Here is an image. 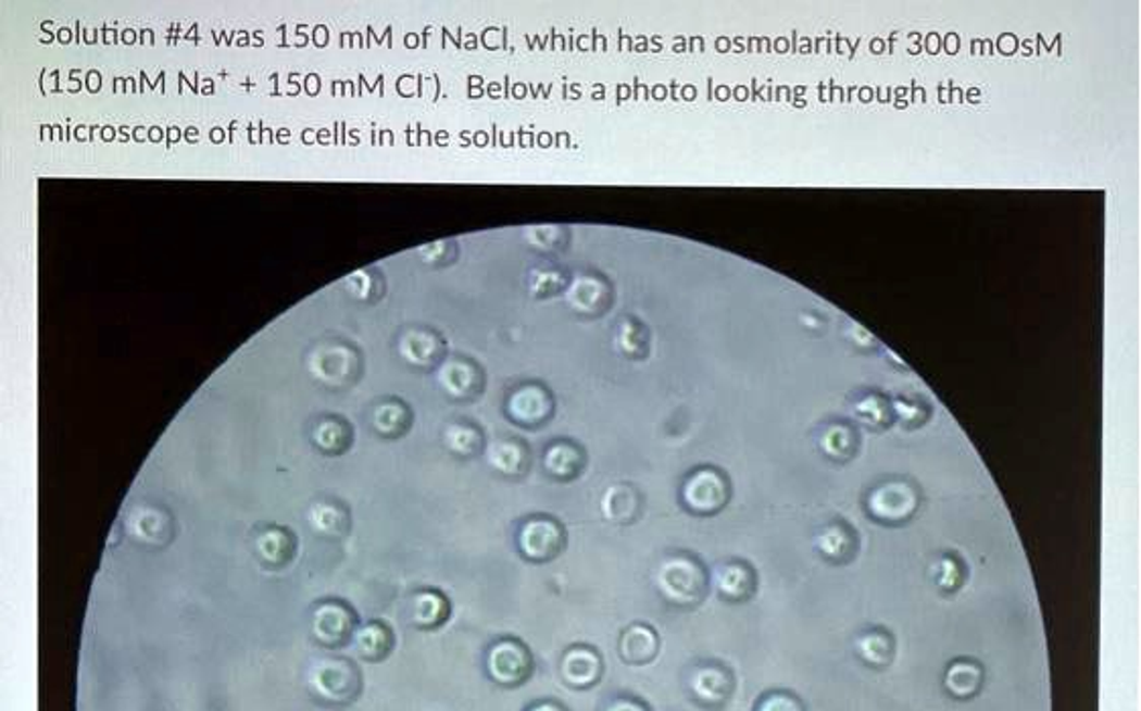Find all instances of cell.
<instances>
[{
    "mask_svg": "<svg viewBox=\"0 0 1141 711\" xmlns=\"http://www.w3.org/2000/svg\"><path fill=\"white\" fill-rule=\"evenodd\" d=\"M654 588L664 602L689 608L703 600L707 577L703 565L687 553L664 557L654 572Z\"/></svg>",
    "mask_w": 1141,
    "mask_h": 711,
    "instance_id": "obj_1",
    "label": "cell"
},
{
    "mask_svg": "<svg viewBox=\"0 0 1141 711\" xmlns=\"http://www.w3.org/2000/svg\"><path fill=\"white\" fill-rule=\"evenodd\" d=\"M486 673L496 685L516 689L535 673V654L521 638H498L486 652Z\"/></svg>",
    "mask_w": 1141,
    "mask_h": 711,
    "instance_id": "obj_2",
    "label": "cell"
},
{
    "mask_svg": "<svg viewBox=\"0 0 1141 711\" xmlns=\"http://www.w3.org/2000/svg\"><path fill=\"white\" fill-rule=\"evenodd\" d=\"M516 547L526 561L549 563L567 547V528L551 514L526 516L516 531Z\"/></svg>",
    "mask_w": 1141,
    "mask_h": 711,
    "instance_id": "obj_3",
    "label": "cell"
},
{
    "mask_svg": "<svg viewBox=\"0 0 1141 711\" xmlns=\"http://www.w3.org/2000/svg\"><path fill=\"white\" fill-rule=\"evenodd\" d=\"M556 401L551 388L542 383H523L512 388L504 399V415L510 423L525 429H540L555 417Z\"/></svg>",
    "mask_w": 1141,
    "mask_h": 711,
    "instance_id": "obj_4",
    "label": "cell"
},
{
    "mask_svg": "<svg viewBox=\"0 0 1141 711\" xmlns=\"http://www.w3.org/2000/svg\"><path fill=\"white\" fill-rule=\"evenodd\" d=\"M727 482L713 467H701L689 474L680 486L682 504L694 514H713L722 511L727 502Z\"/></svg>",
    "mask_w": 1141,
    "mask_h": 711,
    "instance_id": "obj_5",
    "label": "cell"
},
{
    "mask_svg": "<svg viewBox=\"0 0 1141 711\" xmlns=\"http://www.w3.org/2000/svg\"><path fill=\"white\" fill-rule=\"evenodd\" d=\"M437 381L439 387L443 388L451 399L457 401L478 399L486 387V374L479 369L478 362L465 356H453L446 360L439 366Z\"/></svg>",
    "mask_w": 1141,
    "mask_h": 711,
    "instance_id": "obj_6",
    "label": "cell"
},
{
    "mask_svg": "<svg viewBox=\"0 0 1141 711\" xmlns=\"http://www.w3.org/2000/svg\"><path fill=\"white\" fill-rule=\"evenodd\" d=\"M603 671H605V665H603L600 650L589 645L569 647L563 652L561 665H559L561 679L565 681V685H569L570 689H577V691H586V689L595 687L603 679Z\"/></svg>",
    "mask_w": 1141,
    "mask_h": 711,
    "instance_id": "obj_7",
    "label": "cell"
},
{
    "mask_svg": "<svg viewBox=\"0 0 1141 711\" xmlns=\"http://www.w3.org/2000/svg\"><path fill=\"white\" fill-rule=\"evenodd\" d=\"M587 467V451L581 444L561 437L542 451V470L556 482L577 479Z\"/></svg>",
    "mask_w": 1141,
    "mask_h": 711,
    "instance_id": "obj_8",
    "label": "cell"
},
{
    "mask_svg": "<svg viewBox=\"0 0 1141 711\" xmlns=\"http://www.w3.org/2000/svg\"><path fill=\"white\" fill-rule=\"evenodd\" d=\"M486 462L498 476L523 478L530 470V449L518 437H498L486 446Z\"/></svg>",
    "mask_w": 1141,
    "mask_h": 711,
    "instance_id": "obj_9",
    "label": "cell"
},
{
    "mask_svg": "<svg viewBox=\"0 0 1141 711\" xmlns=\"http://www.w3.org/2000/svg\"><path fill=\"white\" fill-rule=\"evenodd\" d=\"M358 673L348 661H325L313 673V687L331 701H346L358 691Z\"/></svg>",
    "mask_w": 1141,
    "mask_h": 711,
    "instance_id": "obj_10",
    "label": "cell"
},
{
    "mask_svg": "<svg viewBox=\"0 0 1141 711\" xmlns=\"http://www.w3.org/2000/svg\"><path fill=\"white\" fill-rule=\"evenodd\" d=\"M659 649H661L659 634L644 622L630 624L624 633L619 634V640H617L619 659L626 665H648V663H652L656 659Z\"/></svg>",
    "mask_w": 1141,
    "mask_h": 711,
    "instance_id": "obj_11",
    "label": "cell"
},
{
    "mask_svg": "<svg viewBox=\"0 0 1141 711\" xmlns=\"http://www.w3.org/2000/svg\"><path fill=\"white\" fill-rule=\"evenodd\" d=\"M640 512H642V495L636 486L619 482V484H612L605 488L602 496V514L607 523L632 525L640 519Z\"/></svg>",
    "mask_w": 1141,
    "mask_h": 711,
    "instance_id": "obj_12",
    "label": "cell"
},
{
    "mask_svg": "<svg viewBox=\"0 0 1141 711\" xmlns=\"http://www.w3.org/2000/svg\"><path fill=\"white\" fill-rule=\"evenodd\" d=\"M689 691L705 706H722L734 691V681L722 666H699L689 677Z\"/></svg>",
    "mask_w": 1141,
    "mask_h": 711,
    "instance_id": "obj_13",
    "label": "cell"
},
{
    "mask_svg": "<svg viewBox=\"0 0 1141 711\" xmlns=\"http://www.w3.org/2000/svg\"><path fill=\"white\" fill-rule=\"evenodd\" d=\"M914 495L902 484H890L876 490L869 498V509L881 519H902L914 509Z\"/></svg>",
    "mask_w": 1141,
    "mask_h": 711,
    "instance_id": "obj_14",
    "label": "cell"
},
{
    "mask_svg": "<svg viewBox=\"0 0 1141 711\" xmlns=\"http://www.w3.org/2000/svg\"><path fill=\"white\" fill-rule=\"evenodd\" d=\"M443 441L453 456L463 458V460L478 456L479 451L486 448L481 429L478 425L467 423V421L451 423L443 434Z\"/></svg>",
    "mask_w": 1141,
    "mask_h": 711,
    "instance_id": "obj_15",
    "label": "cell"
},
{
    "mask_svg": "<svg viewBox=\"0 0 1141 711\" xmlns=\"http://www.w3.org/2000/svg\"><path fill=\"white\" fill-rule=\"evenodd\" d=\"M449 602L439 591H418L411 603V619L421 628H435L449 616Z\"/></svg>",
    "mask_w": 1141,
    "mask_h": 711,
    "instance_id": "obj_16",
    "label": "cell"
},
{
    "mask_svg": "<svg viewBox=\"0 0 1141 711\" xmlns=\"http://www.w3.org/2000/svg\"><path fill=\"white\" fill-rule=\"evenodd\" d=\"M354 619L350 610L338 603H329L317 610L315 614V633L324 643H338L346 634L352 631Z\"/></svg>",
    "mask_w": 1141,
    "mask_h": 711,
    "instance_id": "obj_17",
    "label": "cell"
},
{
    "mask_svg": "<svg viewBox=\"0 0 1141 711\" xmlns=\"http://www.w3.org/2000/svg\"><path fill=\"white\" fill-rule=\"evenodd\" d=\"M715 586L727 600H743L754 588V577L745 565L727 563L715 572Z\"/></svg>",
    "mask_w": 1141,
    "mask_h": 711,
    "instance_id": "obj_18",
    "label": "cell"
},
{
    "mask_svg": "<svg viewBox=\"0 0 1141 711\" xmlns=\"http://www.w3.org/2000/svg\"><path fill=\"white\" fill-rule=\"evenodd\" d=\"M390 647H392V634L380 622L366 624L355 634V649L362 657L371 661L386 657L390 652Z\"/></svg>",
    "mask_w": 1141,
    "mask_h": 711,
    "instance_id": "obj_19",
    "label": "cell"
},
{
    "mask_svg": "<svg viewBox=\"0 0 1141 711\" xmlns=\"http://www.w3.org/2000/svg\"><path fill=\"white\" fill-rule=\"evenodd\" d=\"M311 523L319 533L336 537L346 528L348 516H346V512L338 509V507H334V504H319L311 512Z\"/></svg>",
    "mask_w": 1141,
    "mask_h": 711,
    "instance_id": "obj_20",
    "label": "cell"
},
{
    "mask_svg": "<svg viewBox=\"0 0 1141 711\" xmlns=\"http://www.w3.org/2000/svg\"><path fill=\"white\" fill-rule=\"evenodd\" d=\"M946 685H949V689L955 696H969L979 685V671L973 665H965V663L951 666V671L946 675Z\"/></svg>",
    "mask_w": 1141,
    "mask_h": 711,
    "instance_id": "obj_21",
    "label": "cell"
},
{
    "mask_svg": "<svg viewBox=\"0 0 1141 711\" xmlns=\"http://www.w3.org/2000/svg\"><path fill=\"white\" fill-rule=\"evenodd\" d=\"M860 652L869 663H883L888 659L890 647L883 636L872 634V636H865L864 640H860Z\"/></svg>",
    "mask_w": 1141,
    "mask_h": 711,
    "instance_id": "obj_22",
    "label": "cell"
},
{
    "mask_svg": "<svg viewBox=\"0 0 1141 711\" xmlns=\"http://www.w3.org/2000/svg\"><path fill=\"white\" fill-rule=\"evenodd\" d=\"M756 711H802L799 701L787 694H772L757 703Z\"/></svg>",
    "mask_w": 1141,
    "mask_h": 711,
    "instance_id": "obj_23",
    "label": "cell"
},
{
    "mask_svg": "<svg viewBox=\"0 0 1141 711\" xmlns=\"http://www.w3.org/2000/svg\"><path fill=\"white\" fill-rule=\"evenodd\" d=\"M602 711H652L644 699L634 696L612 697Z\"/></svg>",
    "mask_w": 1141,
    "mask_h": 711,
    "instance_id": "obj_24",
    "label": "cell"
},
{
    "mask_svg": "<svg viewBox=\"0 0 1141 711\" xmlns=\"http://www.w3.org/2000/svg\"><path fill=\"white\" fill-rule=\"evenodd\" d=\"M843 545H845V537H843V533L837 531V528H833V531H827V533H823V535L818 537V547H820L827 556H839V551L843 549Z\"/></svg>",
    "mask_w": 1141,
    "mask_h": 711,
    "instance_id": "obj_25",
    "label": "cell"
},
{
    "mask_svg": "<svg viewBox=\"0 0 1141 711\" xmlns=\"http://www.w3.org/2000/svg\"><path fill=\"white\" fill-rule=\"evenodd\" d=\"M525 711H569V708L563 706V703L556 701V699H540V701L530 703Z\"/></svg>",
    "mask_w": 1141,
    "mask_h": 711,
    "instance_id": "obj_26",
    "label": "cell"
}]
</instances>
